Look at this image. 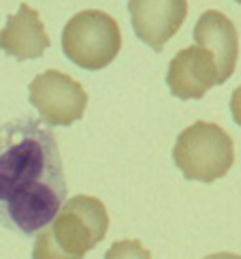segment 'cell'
<instances>
[{
    "instance_id": "52a82bcc",
    "label": "cell",
    "mask_w": 241,
    "mask_h": 259,
    "mask_svg": "<svg viewBox=\"0 0 241 259\" xmlns=\"http://www.w3.org/2000/svg\"><path fill=\"white\" fill-rule=\"evenodd\" d=\"M166 84L173 97L182 101L203 99L209 88L218 86V67L214 54L199 45L177 52L166 71Z\"/></svg>"
},
{
    "instance_id": "30bf717a",
    "label": "cell",
    "mask_w": 241,
    "mask_h": 259,
    "mask_svg": "<svg viewBox=\"0 0 241 259\" xmlns=\"http://www.w3.org/2000/svg\"><path fill=\"white\" fill-rule=\"evenodd\" d=\"M105 259H152V255L139 240H119L111 244Z\"/></svg>"
},
{
    "instance_id": "9c48e42d",
    "label": "cell",
    "mask_w": 241,
    "mask_h": 259,
    "mask_svg": "<svg viewBox=\"0 0 241 259\" xmlns=\"http://www.w3.org/2000/svg\"><path fill=\"white\" fill-rule=\"evenodd\" d=\"M194 43L214 54L218 84H224L235 73L239 56V36L235 24L220 11H205L194 26Z\"/></svg>"
},
{
    "instance_id": "8992f818",
    "label": "cell",
    "mask_w": 241,
    "mask_h": 259,
    "mask_svg": "<svg viewBox=\"0 0 241 259\" xmlns=\"http://www.w3.org/2000/svg\"><path fill=\"white\" fill-rule=\"evenodd\" d=\"M135 34L152 50L162 52L164 43L182 28L188 15L186 0H128Z\"/></svg>"
},
{
    "instance_id": "5b68a950",
    "label": "cell",
    "mask_w": 241,
    "mask_h": 259,
    "mask_svg": "<svg viewBox=\"0 0 241 259\" xmlns=\"http://www.w3.org/2000/svg\"><path fill=\"white\" fill-rule=\"evenodd\" d=\"M32 107L49 126H71L83 118L88 95L71 75L49 69L36 75L28 86Z\"/></svg>"
},
{
    "instance_id": "277c9868",
    "label": "cell",
    "mask_w": 241,
    "mask_h": 259,
    "mask_svg": "<svg viewBox=\"0 0 241 259\" xmlns=\"http://www.w3.org/2000/svg\"><path fill=\"white\" fill-rule=\"evenodd\" d=\"M122 48V32L111 15L96 9L79 11L62 30L64 56L77 67L100 71L115 60Z\"/></svg>"
},
{
    "instance_id": "4fadbf2b",
    "label": "cell",
    "mask_w": 241,
    "mask_h": 259,
    "mask_svg": "<svg viewBox=\"0 0 241 259\" xmlns=\"http://www.w3.org/2000/svg\"><path fill=\"white\" fill-rule=\"evenodd\" d=\"M235 3H239V5H241V0H235Z\"/></svg>"
},
{
    "instance_id": "ba28073f",
    "label": "cell",
    "mask_w": 241,
    "mask_h": 259,
    "mask_svg": "<svg viewBox=\"0 0 241 259\" xmlns=\"http://www.w3.org/2000/svg\"><path fill=\"white\" fill-rule=\"evenodd\" d=\"M49 45L51 41L45 32L39 11L26 3L7 17L5 28L0 30V50L20 62L41 58Z\"/></svg>"
},
{
    "instance_id": "6da1fadb",
    "label": "cell",
    "mask_w": 241,
    "mask_h": 259,
    "mask_svg": "<svg viewBox=\"0 0 241 259\" xmlns=\"http://www.w3.org/2000/svg\"><path fill=\"white\" fill-rule=\"evenodd\" d=\"M67 201V176L58 140L34 118L0 126V225L36 236Z\"/></svg>"
},
{
    "instance_id": "7c38bea8",
    "label": "cell",
    "mask_w": 241,
    "mask_h": 259,
    "mask_svg": "<svg viewBox=\"0 0 241 259\" xmlns=\"http://www.w3.org/2000/svg\"><path fill=\"white\" fill-rule=\"evenodd\" d=\"M205 259H241V255H235V253H214V255H207Z\"/></svg>"
},
{
    "instance_id": "7a4b0ae2",
    "label": "cell",
    "mask_w": 241,
    "mask_h": 259,
    "mask_svg": "<svg viewBox=\"0 0 241 259\" xmlns=\"http://www.w3.org/2000/svg\"><path fill=\"white\" fill-rule=\"evenodd\" d=\"M109 229L105 203L92 195H75L60 206L47 225L36 234L32 259H83Z\"/></svg>"
},
{
    "instance_id": "8fae6325",
    "label": "cell",
    "mask_w": 241,
    "mask_h": 259,
    "mask_svg": "<svg viewBox=\"0 0 241 259\" xmlns=\"http://www.w3.org/2000/svg\"><path fill=\"white\" fill-rule=\"evenodd\" d=\"M230 114H233V120L241 126V86L235 88L233 97H230Z\"/></svg>"
},
{
    "instance_id": "3957f363",
    "label": "cell",
    "mask_w": 241,
    "mask_h": 259,
    "mask_svg": "<svg viewBox=\"0 0 241 259\" xmlns=\"http://www.w3.org/2000/svg\"><path fill=\"white\" fill-rule=\"evenodd\" d=\"M173 161L186 180L214 182L224 178L233 167L235 146L222 126L197 120L177 135Z\"/></svg>"
}]
</instances>
